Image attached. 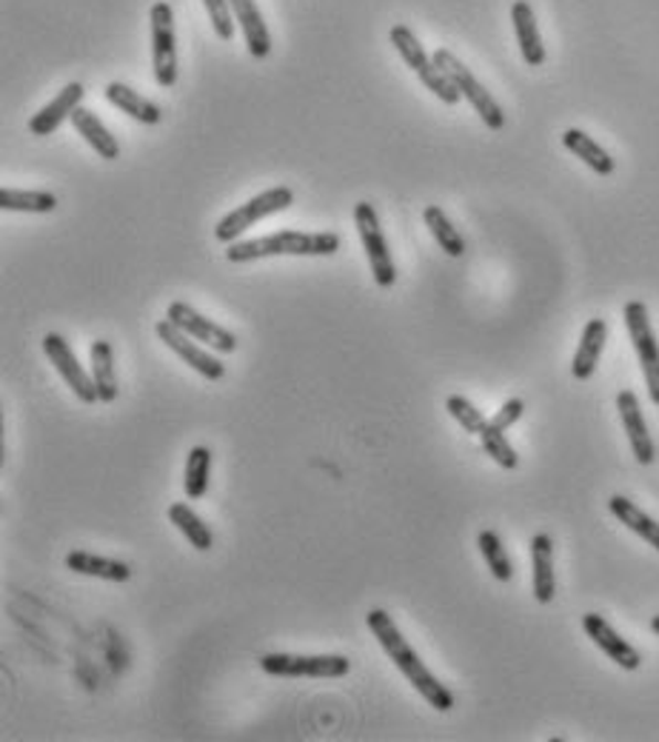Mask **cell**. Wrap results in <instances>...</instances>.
<instances>
[{"label":"cell","mask_w":659,"mask_h":742,"mask_svg":"<svg viewBox=\"0 0 659 742\" xmlns=\"http://www.w3.org/2000/svg\"><path fill=\"white\" fill-rule=\"evenodd\" d=\"M365 626H369V632L374 634V639L380 643V648H383L385 654H389V660L397 666V671L403 674L405 680L412 682V688L417 691L423 700L428 702L432 708H437V711H451L454 708V695L448 691L443 682L434 677L432 671H428V666L423 660H419V654L414 651L412 646H408V639L400 634L397 623H394L392 617H389V612H383V608H371L369 614H365Z\"/></svg>","instance_id":"1"},{"label":"cell","mask_w":659,"mask_h":742,"mask_svg":"<svg viewBox=\"0 0 659 742\" xmlns=\"http://www.w3.org/2000/svg\"><path fill=\"white\" fill-rule=\"evenodd\" d=\"M340 234L334 232H275L255 241H234L226 257L232 263H252L263 257H331L340 252Z\"/></svg>","instance_id":"2"},{"label":"cell","mask_w":659,"mask_h":742,"mask_svg":"<svg viewBox=\"0 0 659 742\" xmlns=\"http://www.w3.org/2000/svg\"><path fill=\"white\" fill-rule=\"evenodd\" d=\"M295 203V192L289 186H275V189H266L263 194L252 198L243 206L232 209L226 218H220V223L214 226V241L226 243L232 246L241 234H246L248 229H255L257 223L272 218V214H280Z\"/></svg>","instance_id":"3"},{"label":"cell","mask_w":659,"mask_h":742,"mask_svg":"<svg viewBox=\"0 0 659 742\" xmlns=\"http://www.w3.org/2000/svg\"><path fill=\"white\" fill-rule=\"evenodd\" d=\"M392 46L397 49L400 57H403L405 63H408V70L417 72V77L428 86V92H432L437 100H443L446 106H454L460 104V92H457V86L451 83V77L446 75V72L439 70L437 63H434V57L426 55V49H423V43L417 41V35H414L412 29L403 26V23H397V26H392Z\"/></svg>","instance_id":"4"},{"label":"cell","mask_w":659,"mask_h":742,"mask_svg":"<svg viewBox=\"0 0 659 742\" xmlns=\"http://www.w3.org/2000/svg\"><path fill=\"white\" fill-rule=\"evenodd\" d=\"M261 668L268 677H286V680H340L351 671V660L343 654H263Z\"/></svg>","instance_id":"5"},{"label":"cell","mask_w":659,"mask_h":742,"mask_svg":"<svg viewBox=\"0 0 659 742\" xmlns=\"http://www.w3.org/2000/svg\"><path fill=\"white\" fill-rule=\"evenodd\" d=\"M432 57H434V63H437L439 70L451 77V83L457 86V92L466 97L468 104L475 106V112L480 115L482 124H486L488 129L500 131L502 126H506V115H502V109H500V104L495 100V95H491V92H488L486 86H482V83L477 81L475 75H471V70H468L466 63L454 55V52H448V49H437Z\"/></svg>","instance_id":"6"},{"label":"cell","mask_w":659,"mask_h":742,"mask_svg":"<svg viewBox=\"0 0 659 742\" xmlns=\"http://www.w3.org/2000/svg\"><path fill=\"white\" fill-rule=\"evenodd\" d=\"M625 329L631 335L634 351H637L639 365H642V378L648 385V398L653 406H659V346L657 335L651 329V317H648V306L642 300L625 303L623 309Z\"/></svg>","instance_id":"7"},{"label":"cell","mask_w":659,"mask_h":742,"mask_svg":"<svg viewBox=\"0 0 659 742\" xmlns=\"http://www.w3.org/2000/svg\"><path fill=\"white\" fill-rule=\"evenodd\" d=\"M354 223H358L360 232V243H363V252L369 257L371 275H374V283H378L380 289H392L394 283H397V266H394V257L389 252V241H385L383 229H380V218L378 209L371 206V203H358L354 206Z\"/></svg>","instance_id":"8"},{"label":"cell","mask_w":659,"mask_h":742,"mask_svg":"<svg viewBox=\"0 0 659 742\" xmlns=\"http://www.w3.org/2000/svg\"><path fill=\"white\" fill-rule=\"evenodd\" d=\"M151 70L160 89L178 83V41H174V14L169 3L151 7Z\"/></svg>","instance_id":"9"},{"label":"cell","mask_w":659,"mask_h":742,"mask_svg":"<svg viewBox=\"0 0 659 742\" xmlns=\"http://www.w3.org/2000/svg\"><path fill=\"white\" fill-rule=\"evenodd\" d=\"M43 351H46L49 363L55 365V371L63 378V383L70 385L72 394H75L81 403H100L97 400L95 380H92V371H86L77 360V354L72 351V346L66 343V337L57 335V331H49L43 337Z\"/></svg>","instance_id":"10"},{"label":"cell","mask_w":659,"mask_h":742,"mask_svg":"<svg viewBox=\"0 0 659 742\" xmlns=\"http://www.w3.org/2000/svg\"><path fill=\"white\" fill-rule=\"evenodd\" d=\"M166 317H169L178 329H183L192 340L209 346V349H214L217 354H234V351H237V337H234V331L223 329L220 324L209 320L206 315H200V311L192 309L189 303L183 300L172 303Z\"/></svg>","instance_id":"11"},{"label":"cell","mask_w":659,"mask_h":742,"mask_svg":"<svg viewBox=\"0 0 659 742\" xmlns=\"http://www.w3.org/2000/svg\"><path fill=\"white\" fill-rule=\"evenodd\" d=\"M155 331H158L160 340H163V343L169 346V349H172L185 365H192V369L198 371L200 378L212 380V383H214V380H223V374H226V365L220 363L212 351L200 349L198 343H192V337L185 335L183 329H178V326H174L169 317H166V320H160V324L155 326Z\"/></svg>","instance_id":"12"},{"label":"cell","mask_w":659,"mask_h":742,"mask_svg":"<svg viewBox=\"0 0 659 742\" xmlns=\"http://www.w3.org/2000/svg\"><path fill=\"white\" fill-rule=\"evenodd\" d=\"M617 409L619 417H623L625 434H628V443H631V452L637 457L639 466H651L653 457H657V448H653L651 434H648L646 417H642V409H639V400L631 389H623L617 394Z\"/></svg>","instance_id":"13"},{"label":"cell","mask_w":659,"mask_h":742,"mask_svg":"<svg viewBox=\"0 0 659 742\" xmlns=\"http://www.w3.org/2000/svg\"><path fill=\"white\" fill-rule=\"evenodd\" d=\"M583 628L585 634L594 639V646H597L603 654H608L619 668H625V671H637V668L642 666V657H639L637 648H634L628 639L619 637V634L605 623V617H599V614H585Z\"/></svg>","instance_id":"14"},{"label":"cell","mask_w":659,"mask_h":742,"mask_svg":"<svg viewBox=\"0 0 659 742\" xmlns=\"http://www.w3.org/2000/svg\"><path fill=\"white\" fill-rule=\"evenodd\" d=\"M83 95H86L83 83H70L66 89L57 92L52 104L43 106L38 115H32V120H29V131H32L35 138H49V135H55L57 126H61L66 117L75 115V109H81Z\"/></svg>","instance_id":"15"},{"label":"cell","mask_w":659,"mask_h":742,"mask_svg":"<svg viewBox=\"0 0 659 742\" xmlns=\"http://www.w3.org/2000/svg\"><path fill=\"white\" fill-rule=\"evenodd\" d=\"M531 585H534V600L540 605H549L556 594V574H554V540L551 534H534L531 540Z\"/></svg>","instance_id":"16"},{"label":"cell","mask_w":659,"mask_h":742,"mask_svg":"<svg viewBox=\"0 0 659 742\" xmlns=\"http://www.w3.org/2000/svg\"><path fill=\"white\" fill-rule=\"evenodd\" d=\"M511 23H514L522 61L529 63V66H543L545 46H543V38H540V26H536L534 9H531L529 0H517L514 7H511Z\"/></svg>","instance_id":"17"},{"label":"cell","mask_w":659,"mask_h":742,"mask_svg":"<svg viewBox=\"0 0 659 742\" xmlns=\"http://www.w3.org/2000/svg\"><path fill=\"white\" fill-rule=\"evenodd\" d=\"M228 7H232L234 21L241 23L243 38H246V46L252 52V57L263 61L272 52V35H268L266 21H263L261 9H257L255 0H228Z\"/></svg>","instance_id":"18"},{"label":"cell","mask_w":659,"mask_h":742,"mask_svg":"<svg viewBox=\"0 0 659 742\" xmlns=\"http://www.w3.org/2000/svg\"><path fill=\"white\" fill-rule=\"evenodd\" d=\"M605 340H608V324L594 317L588 320L583 329V337H580L577 354H574V363H571V374L577 380H591L594 378V371H597L599 358H603Z\"/></svg>","instance_id":"19"},{"label":"cell","mask_w":659,"mask_h":742,"mask_svg":"<svg viewBox=\"0 0 659 742\" xmlns=\"http://www.w3.org/2000/svg\"><path fill=\"white\" fill-rule=\"evenodd\" d=\"M66 569L83 574V577L106 580V583H126L131 577V569L124 560H111V556L92 554V551H70Z\"/></svg>","instance_id":"20"},{"label":"cell","mask_w":659,"mask_h":742,"mask_svg":"<svg viewBox=\"0 0 659 742\" xmlns=\"http://www.w3.org/2000/svg\"><path fill=\"white\" fill-rule=\"evenodd\" d=\"M106 100H109L115 109H120L124 115L135 117L138 124H146V126H158L160 120H163V112H160L158 104H151V100H146L140 92H135L131 86H126V83L115 81L106 86Z\"/></svg>","instance_id":"21"},{"label":"cell","mask_w":659,"mask_h":742,"mask_svg":"<svg viewBox=\"0 0 659 742\" xmlns=\"http://www.w3.org/2000/svg\"><path fill=\"white\" fill-rule=\"evenodd\" d=\"M70 120L77 129V135H81V138L97 151V155H100V160L120 158V144H117L115 135H111V131L100 124V117H97L95 112L83 109L81 106V109H75V115H72Z\"/></svg>","instance_id":"22"},{"label":"cell","mask_w":659,"mask_h":742,"mask_svg":"<svg viewBox=\"0 0 659 742\" xmlns=\"http://www.w3.org/2000/svg\"><path fill=\"white\" fill-rule=\"evenodd\" d=\"M89 360H92V380H95L97 400H100V403H115L117 394H120V383H117L115 354H111L109 340H95L89 349Z\"/></svg>","instance_id":"23"},{"label":"cell","mask_w":659,"mask_h":742,"mask_svg":"<svg viewBox=\"0 0 659 742\" xmlns=\"http://www.w3.org/2000/svg\"><path fill=\"white\" fill-rule=\"evenodd\" d=\"M608 511H612L614 517H617L623 526H628V529L634 531L637 537H642L648 545H653V549L659 551V522L651 520V517L646 515V511L639 509L637 502H631L628 497H619L614 495L612 500H608Z\"/></svg>","instance_id":"24"},{"label":"cell","mask_w":659,"mask_h":742,"mask_svg":"<svg viewBox=\"0 0 659 742\" xmlns=\"http://www.w3.org/2000/svg\"><path fill=\"white\" fill-rule=\"evenodd\" d=\"M563 146L571 151V155H577L580 160H583L585 166H588L591 172L603 174V178H608V174L614 172V158L608 155V151L603 149V146L597 144L594 138H588L585 131L580 129H568L563 135Z\"/></svg>","instance_id":"25"},{"label":"cell","mask_w":659,"mask_h":742,"mask_svg":"<svg viewBox=\"0 0 659 742\" xmlns=\"http://www.w3.org/2000/svg\"><path fill=\"white\" fill-rule=\"evenodd\" d=\"M169 520H172L174 529L192 543V549L198 551H209L214 545V531L209 529L206 522L200 520L198 515L192 511V506H185V502H174L169 506Z\"/></svg>","instance_id":"26"},{"label":"cell","mask_w":659,"mask_h":742,"mask_svg":"<svg viewBox=\"0 0 659 742\" xmlns=\"http://www.w3.org/2000/svg\"><path fill=\"white\" fill-rule=\"evenodd\" d=\"M0 209L3 212H29V214H49L57 209V198L41 189H0Z\"/></svg>","instance_id":"27"},{"label":"cell","mask_w":659,"mask_h":742,"mask_svg":"<svg viewBox=\"0 0 659 742\" xmlns=\"http://www.w3.org/2000/svg\"><path fill=\"white\" fill-rule=\"evenodd\" d=\"M209 475H212V452L206 446H194L185 457L183 491L189 500H203L209 491Z\"/></svg>","instance_id":"28"},{"label":"cell","mask_w":659,"mask_h":742,"mask_svg":"<svg viewBox=\"0 0 659 742\" xmlns=\"http://www.w3.org/2000/svg\"><path fill=\"white\" fill-rule=\"evenodd\" d=\"M423 221H426L428 232H432V237L437 241V246L443 248L448 257L466 255V241H463V234L457 232V229H454V223L448 221L446 214H443V209L426 206V212H423Z\"/></svg>","instance_id":"29"},{"label":"cell","mask_w":659,"mask_h":742,"mask_svg":"<svg viewBox=\"0 0 659 742\" xmlns=\"http://www.w3.org/2000/svg\"><path fill=\"white\" fill-rule=\"evenodd\" d=\"M477 545H480L482 560H486L488 571L495 574V580H500V583H511V577H514V563H511V556H509V551H506V545H502L500 534L491 529L480 531Z\"/></svg>","instance_id":"30"},{"label":"cell","mask_w":659,"mask_h":742,"mask_svg":"<svg viewBox=\"0 0 659 742\" xmlns=\"http://www.w3.org/2000/svg\"><path fill=\"white\" fill-rule=\"evenodd\" d=\"M480 443H482V448H486L488 457H491V460H495L500 468H506V471H514V468L520 466V457H517L514 446H511L502 428L486 423V428L480 432Z\"/></svg>","instance_id":"31"},{"label":"cell","mask_w":659,"mask_h":742,"mask_svg":"<svg viewBox=\"0 0 659 742\" xmlns=\"http://www.w3.org/2000/svg\"><path fill=\"white\" fill-rule=\"evenodd\" d=\"M446 409L468 434H480L482 428H486V423H488L486 414H482L480 409L471 403V400L463 398V394H451V398L446 400Z\"/></svg>","instance_id":"32"},{"label":"cell","mask_w":659,"mask_h":742,"mask_svg":"<svg viewBox=\"0 0 659 742\" xmlns=\"http://www.w3.org/2000/svg\"><path fill=\"white\" fill-rule=\"evenodd\" d=\"M203 7L209 12V21L214 26V35L220 41H232L234 38V14L232 7H228V0H203Z\"/></svg>","instance_id":"33"},{"label":"cell","mask_w":659,"mask_h":742,"mask_svg":"<svg viewBox=\"0 0 659 742\" xmlns=\"http://www.w3.org/2000/svg\"><path fill=\"white\" fill-rule=\"evenodd\" d=\"M522 412H525V403H522L520 398H511L509 403H502L500 412H497L495 417L488 420V423H491V426H497V428H502V432H509V428L514 426L517 420L522 417Z\"/></svg>","instance_id":"34"},{"label":"cell","mask_w":659,"mask_h":742,"mask_svg":"<svg viewBox=\"0 0 659 742\" xmlns=\"http://www.w3.org/2000/svg\"><path fill=\"white\" fill-rule=\"evenodd\" d=\"M651 632H653V634H659V617H653V619H651Z\"/></svg>","instance_id":"35"}]
</instances>
